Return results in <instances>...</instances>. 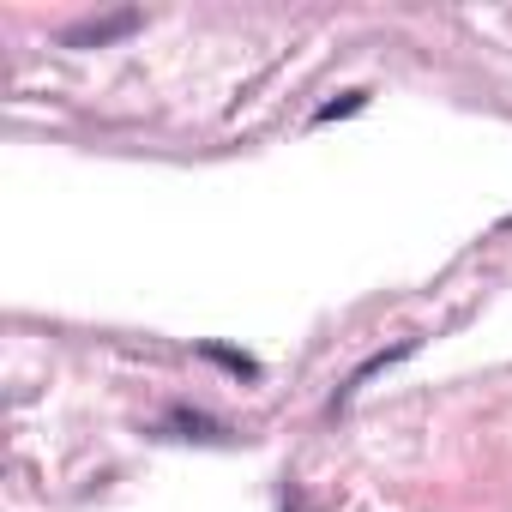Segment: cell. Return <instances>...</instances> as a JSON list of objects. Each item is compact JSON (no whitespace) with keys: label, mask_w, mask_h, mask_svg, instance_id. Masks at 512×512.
Here are the masks:
<instances>
[{"label":"cell","mask_w":512,"mask_h":512,"mask_svg":"<svg viewBox=\"0 0 512 512\" xmlns=\"http://www.w3.org/2000/svg\"><path fill=\"white\" fill-rule=\"evenodd\" d=\"M133 25H139V13H121V19H91V25H73V31H67V43H73V49H85V43H109V37L133 31Z\"/></svg>","instance_id":"1"},{"label":"cell","mask_w":512,"mask_h":512,"mask_svg":"<svg viewBox=\"0 0 512 512\" xmlns=\"http://www.w3.org/2000/svg\"><path fill=\"white\" fill-rule=\"evenodd\" d=\"M356 109H362V91H350L344 103H326V109H320V121H338V115H356Z\"/></svg>","instance_id":"2"},{"label":"cell","mask_w":512,"mask_h":512,"mask_svg":"<svg viewBox=\"0 0 512 512\" xmlns=\"http://www.w3.org/2000/svg\"><path fill=\"white\" fill-rule=\"evenodd\" d=\"M205 356H211V362H223V368H235V374H253V362H247V356H235V350H217V344H211Z\"/></svg>","instance_id":"3"}]
</instances>
